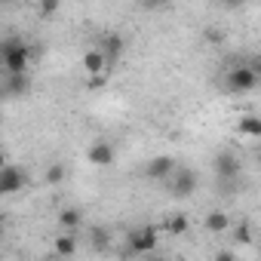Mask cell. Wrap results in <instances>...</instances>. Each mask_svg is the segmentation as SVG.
I'll use <instances>...</instances> for the list:
<instances>
[{
    "label": "cell",
    "mask_w": 261,
    "mask_h": 261,
    "mask_svg": "<svg viewBox=\"0 0 261 261\" xmlns=\"http://www.w3.org/2000/svg\"><path fill=\"white\" fill-rule=\"evenodd\" d=\"M0 65L7 74H28L31 65V46L22 43L19 37H7L0 43Z\"/></svg>",
    "instance_id": "6da1fadb"
},
{
    "label": "cell",
    "mask_w": 261,
    "mask_h": 261,
    "mask_svg": "<svg viewBox=\"0 0 261 261\" xmlns=\"http://www.w3.org/2000/svg\"><path fill=\"white\" fill-rule=\"evenodd\" d=\"M224 86H227V92L249 95V92H255V89H258V71H255V68H249V65H237V68H230V74H227Z\"/></svg>",
    "instance_id": "7a4b0ae2"
},
{
    "label": "cell",
    "mask_w": 261,
    "mask_h": 261,
    "mask_svg": "<svg viewBox=\"0 0 261 261\" xmlns=\"http://www.w3.org/2000/svg\"><path fill=\"white\" fill-rule=\"evenodd\" d=\"M28 188V175H25V169L22 166H13V163H7L4 169H0V194H19V191H25Z\"/></svg>",
    "instance_id": "3957f363"
},
{
    "label": "cell",
    "mask_w": 261,
    "mask_h": 261,
    "mask_svg": "<svg viewBox=\"0 0 261 261\" xmlns=\"http://www.w3.org/2000/svg\"><path fill=\"white\" fill-rule=\"evenodd\" d=\"M157 243H160V230L157 227H139V230L129 233V246H133V252H139V255L154 252Z\"/></svg>",
    "instance_id": "277c9868"
},
{
    "label": "cell",
    "mask_w": 261,
    "mask_h": 261,
    "mask_svg": "<svg viewBox=\"0 0 261 261\" xmlns=\"http://www.w3.org/2000/svg\"><path fill=\"white\" fill-rule=\"evenodd\" d=\"M86 160H89L92 166H98V169H108V166H114V160H117V148H114L111 142H92L89 151H86Z\"/></svg>",
    "instance_id": "5b68a950"
},
{
    "label": "cell",
    "mask_w": 261,
    "mask_h": 261,
    "mask_svg": "<svg viewBox=\"0 0 261 261\" xmlns=\"http://www.w3.org/2000/svg\"><path fill=\"white\" fill-rule=\"evenodd\" d=\"M108 68H111V65H108L101 46H92V49L83 53V71H86L89 77H95V74H108Z\"/></svg>",
    "instance_id": "8992f818"
},
{
    "label": "cell",
    "mask_w": 261,
    "mask_h": 261,
    "mask_svg": "<svg viewBox=\"0 0 261 261\" xmlns=\"http://www.w3.org/2000/svg\"><path fill=\"white\" fill-rule=\"evenodd\" d=\"M175 172V160L172 157H154V160H148V166H145V175L148 178H154V181H163V178H169Z\"/></svg>",
    "instance_id": "52a82bcc"
},
{
    "label": "cell",
    "mask_w": 261,
    "mask_h": 261,
    "mask_svg": "<svg viewBox=\"0 0 261 261\" xmlns=\"http://www.w3.org/2000/svg\"><path fill=\"white\" fill-rule=\"evenodd\" d=\"M237 136H240V139H246V142H255V139H261V120H258L255 114H246V117H240V123H237Z\"/></svg>",
    "instance_id": "ba28073f"
},
{
    "label": "cell",
    "mask_w": 261,
    "mask_h": 261,
    "mask_svg": "<svg viewBox=\"0 0 261 261\" xmlns=\"http://www.w3.org/2000/svg\"><path fill=\"white\" fill-rule=\"evenodd\" d=\"M188 230H191V221H188L185 212H172V215L163 221V233H169V237H185Z\"/></svg>",
    "instance_id": "9c48e42d"
},
{
    "label": "cell",
    "mask_w": 261,
    "mask_h": 261,
    "mask_svg": "<svg viewBox=\"0 0 261 261\" xmlns=\"http://www.w3.org/2000/svg\"><path fill=\"white\" fill-rule=\"evenodd\" d=\"M197 191V172H178V178H175V185H172V194L175 197H191Z\"/></svg>",
    "instance_id": "30bf717a"
},
{
    "label": "cell",
    "mask_w": 261,
    "mask_h": 261,
    "mask_svg": "<svg viewBox=\"0 0 261 261\" xmlns=\"http://www.w3.org/2000/svg\"><path fill=\"white\" fill-rule=\"evenodd\" d=\"M215 169H218V175H224V178H233L237 172H240V160H237V154H218V163H215Z\"/></svg>",
    "instance_id": "8fae6325"
},
{
    "label": "cell",
    "mask_w": 261,
    "mask_h": 261,
    "mask_svg": "<svg viewBox=\"0 0 261 261\" xmlns=\"http://www.w3.org/2000/svg\"><path fill=\"white\" fill-rule=\"evenodd\" d=\"M206 230H209V233H224V230H230V218H227V212H221V209L209 212V215H206Z\"/></svg>",
    "instance_id": "7c38bea8"
},
{
    "label": "cell",
    "mask_w": 261,
    "mask_h": 261,
    "mask_svg": "<svg viewBox=\"0 0 261 261\" xmlns=\"http://www.w3.org/2000/svg\"><path fill=\"white\" fill-rule=\"evenodd\" d=\"M101 53H105V59H108V65H117V59H120V53H123V40L114 34V37H105V43H101Z\"/></svg>",
    "instance_id": "4fadbf2b"
},
{
    "label": "cell",
    "mask_w": 261,
    "mask_h": 261,
    "mask_svg": "<svg viewBox=\"0 0 261 261\" xmlns=\"http://www.w3.org/2000/svg\"><path fill=\"white\" fill-rule=\"evenodd\" d=\"M65 175H68V169H65V163H53L49 169H46V185H62L65 181Z\"/></svg>",
    "instance_id": "5bb4252c"
},
{
    "label": "cell",
    "mask_w": 261,
    "mask_h": 261,
    "mask_svg": "<svg viewBox=\"0 0 261 261\" xmlns=\"http://www.w3.org/2000/svg\"><path fill=\"white\" fill-rule=\"evenodd\" d=\"M74 252H77V240L71 233H65V237L56 240V255H74Z\"/></svg>",
    "instance_id": "9a60e30c"
},
{
    "label": "cell",
    "mask_w": 261,
    "mask_h": 261,
    "mask_svg": "<svg viewBox=\"0 0 261 261\" xmlns=\"http://www.w3.org/2000/svg\"><path fill=\"white\" fill-rule=\"evenodd\" d=\"M59 224L68 227V230H74V227L80 224V212H77V209H62V212H59Z\"/></svg>",
    "instance_id": "2e32d148"
},
{
    "label": "cell",
    "mask_w": 261,
    "mask_h": 261,
    "mask_svg": "<svg viewBox=\"0 0 261 261\" xmlns=\"http://www.w3.org/2000/svg\"><path fill=\"white\" fill-rule=\"evenodd\" d=\"M233 233H237V243H252V227H249V224L233 227Z\"/></svg>",
    "instance_id": "e0dca14e"
},
{
    "label": "cell",
    "mask_w": 261,
    "mask_h": 261,
    "mask_svg": "<svg viewBox=\"0 0 261 261\" xmlns=\"http://www.w3.org/2000/svg\"><path fill=\"white\" fill-rule=\"evenodd\" d=\"M59 10V0H40V13L43 16H53Z\"/></svg>",
    "instance_id": "ac0fdd59"
},
{
    "label": "cell",
    "mask_w": 261,
    "mask_h": 261,
    "mask_svg": "<svg viewBox=\"0 0 261 261\" xmlns=\"http://www.w3.org/2000/svg\"><path fill=\"white\" fill-rule=\"evenodd\" d=\"M218 4H224V7H240L243 0H218Z\"/></svg>",
    "instance_id": "d6986e66"
},
{
    "label": "cell",
    "mask_w": 261,
    "mask_h": 261,
    "mask_svg": "<svg viewBox=\"0 0 261 261\" xmlns=\"http://www.w3.org/2000/svg\"><path fill=\"white\" fill-rule=\"evenodd\" d=\"M7 163H10V160H7V154H4V151H0V169H4Z\"/></svg>",
    "instance_id": "ffe728a7"
},
{
    "label": "cell",
    "mask_w": 261,
    "mask_h": 261,
    "mask_svg": "<svg viewBox=\"0 0 261 261\" xmlns=\"http://www.w3.org/2000/svg\"><path fill=\"white\" fill-rule=\"evenodd\" d=\"M7 4H19V0H0V7H7Z\"/></svg>",
    "instance_id": "44dd1931"
},
{
    "label": "cell",
    "mask_w": 261,
    "mask_h": 261,
    "mask_svg": "<svg viewBox=\"0 0 261 261\" xmlns=\"http://www.w3.org/2000/svg\"><path fill=\"white\" fill-rule=\"evenodd\" d=\"M0 237H4V227H0Z\"/></svg>",
    "instance_id": "7402d4cb"
},
{
    "label": "cell",
    "mask_w": 261,
    "mask_h": 261,
    "mask_svg": "<svg viewBox=\"0 0 261 261\" xmlns=\"http://www.w3.org/2000/svg\"><path fill=\"white\" fill-rule=\"evenodd\" d=\"M0 203H4V194H0Z\"/></svg>",
    "instance_id": "603a6c76"
}]
</instances>
